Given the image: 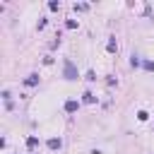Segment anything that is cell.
Returning <instances> with one entry per match:
<instances>
[{"instance_id": "cell-1", "label": "cell", "mask_w": 154, "mask_h": 154, "mask_svg": "<svg viewBox=\"0 0 154 154\" xmlns=\"http://www.w3.org/2000/svg\"><path fill=\"white\" fill-rule=\"evenodd\" d=\"M65 111H67V113L77 111V101H65Z\"/></svg>"}, {"instance_id": "cell-2", "label": "cell", "mask_w": 154, "mask_h": 154, "mask_svg": "<svg viewBox=\"0 0 154 154\" xmlns=\"http://www.w3.org/2000/svg\"><path fill=\"white\" fill-rule=\"evenodd\" d=\"M36 82H38V77H36V75H29V77H26V82H24V84H26V87H34V84H36Z\"/></svg>"}, {"instance_id": "cell-3", "label": "cell", "mask_w": 154, "mask_h": 154, "mask_svg": "<svg viewBox=\"0 0 154 154\" xmlns=\"http://www.w3.org/2000/svg\"><path fill=\"white\" fill-rule=\"evenodd\" d=\"M48 147H51V149H60V140H55V137L48 140Z\"/></svg>"}, {"instance_id": "cell-7", "label": "cell", "mask_w": 154, "mask_h": 154, "mask_svg": "<svg viewBox=\"0 0 154 154\" xmlns=\"http://www.w3.org/2000/svg\"><path fill=\"white\" fill-rule=\"evenodd\" d=\"M36 144H38L36 137H29V140H26V147H36Z\"/></svg>"}, {"instance_id": "cell-4", "label": "cell", "mask_w": 154, "mask_h": 154, "mask_svg": "<svg viewBox=\"0 0 154 154\" xmlns=\"http://www.w3.org/2000/svg\"><path fill=\"white\" fill-rule=\"evenodd\" d=\"M65 75L67 79H72V63H65Z\"/></svg>"}, {"instance_id": "cell-5", "label": "cell", "mask_w": 154, "mask_h": 154, "mask_svg": "<svg viewBox=\"0 0 154 154\" xmlns=\"http://www.w3.org/2000/svg\"><path fill=\"white\" fill-rule=\"evenodd\" d=\"M106 48H108V51H111V53H113V51H116V48H118V46H116V38H111V41H108V46H106Z\"/></svg>"}, {"instance_id": "cell-6", "label": "cell", "mask_w": 154, "mask_h": 154, "mask_svg": "<svg viewBox=\"0 0 154 154\" xmlns=\"http://www.w3.org/2000/svg\"><path fill=\"white\" fill-rule=\"evenodd\" d=\"M84 101L91 103V101H94V94H91V91H84Z\"/></svg>"}]
</instances>
